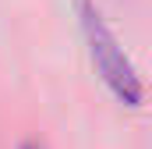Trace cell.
I'll return each instance as SVG.
<instances>
[{
	"mask_svg": "<svg viewBox=\"0 0 152 149\" xmlns=\"http://www.w3.org/2000/svg\"><path fill=\"white\" fill-rule=\"evenodd\" d=\"M78 14H81V29L88 39V53L96 60V68L103 74V82L113 89V96L127 107H138L145 100V85L134 71V64L127 60L124 46L117 43V36L110 32V25L103 21V14L88 4V0H78Z\"/></svg>",
	"mask_w": 152,
	"mask_h": 149,
	"instance_id": "obj_1",
	"label": "cell"
},
{
	"mask_svg": "<svg viewBox=\"0 0 152 149\" xmlns=\"http://www.w3.org/2000/svg\"><path fill=\"white\" fill-rule=\"evenodd\" d=\"M18 149H42V146H39V142H21Z\"/></svg>",
	"mask_w": 152,
	"mask_h": 149,
	"instance_id": "obj_2",
	"label": "cell"
}]
</instances>
